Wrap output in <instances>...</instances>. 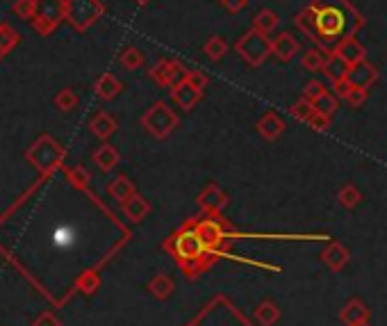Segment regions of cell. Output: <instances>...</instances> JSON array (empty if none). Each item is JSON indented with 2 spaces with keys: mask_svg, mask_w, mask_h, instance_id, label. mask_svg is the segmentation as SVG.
Returning a JSON list of instances; mask_svg holds the SVG:
<instances>
[{
  "mask_svg": "<svg viewBox=\"0 0 387 326\" xmlns=\"http://www.w3.org/2000/svg\"><path fill=\"white\" fill-rule=\"evenodd\" d=\"M25 158H28L30 165L34 169H39L41 174H50V171L62 165L64 158H66V153L50 135H41L39 140L28 149Z\"/></svg>",
  "mask_w": 387,
  "mask_h": 326,
  "instance_id": "obj_1",
  "label": "cell"
},
{
  "mask_svg": "<svg viewBox=\"0 0 387 326\" xmlns=\"http://www.w3.org/2000/svg\"><path fill=\"white\" fill-rule=\"evenodd\" d=\"M66 19V0H34V16L30 19L34 32L48 37Z\"/></svg>",
  "mask_w": 387,
  "mask_h": 326,
  "instance_id": "obj_2",
  "label": "cell"
},
{
  "mask_svg": "<svg viewBox=\"0 0 387 326\" xmlns=\"http://www.w3.org/2000/svg\"><path fill=\"white\" fill-rule=\"evenodd\" d=\"M105 14V5L100 0H66V23L73 30L84 32L93 23H98Z\"/></svg>",
  "mask_w": 387,
  "mask_h": 326,
  "instance_id": "obj_3",
  "label": "cell"
},
{
  "mask_svg": "<svg viewBox=\"0 0 387 326\" xmlns=\"http://www.w3.org/2000/svg\"><path fill=\"white\" fill-rule=\"evenodd\" d=\"M142 126L146 133H151L155 140H167L178 128V114L171 110V105L158 101L153 108H149L142 117Z\"/></svg>",
  "mask_w": 387,
  "mask_h": 326,
  "instance_id": "obj_4",
  "label": "cell"
},
{
  "mask_svg": "<svg viewBox=\"0 0 387 326\" xmlns=\"http://www.w3.org/2000/svg\"><path fill=\"white\" fill-rule=\"evenodd\" d=\"M269 48H271L269 39L264 37V32H257V30L246 32L244 37L237 41V46H235L237 53L242 55L251 66L262 64L264 57L269 55Z\"/></svg>",
  "mask_w": 387,
  "mask_h": 326,
  "instance_id": "obj_5",
  "label": "cell"
},
{
  "mask_svg": "<svg viewBox=\"0 0 387 326\" xmlns=\"http://www.w3.org/2000/svg\"><path fill=\"white\" fill-rule=\"evenodd\" d=\"M185 68L180 66L176 59H158L151 68V78L160 84V87L174 89L178 82L185 80Z\"/></svg>",
  "mask_w": 387,
  "mask_h": 326,
  "instance_id": "obj_6",
  "label": "cell"
},
{
  "mask_svg": "<svg viewBox=\"0 0 387 326\" xmlns=\"http://www.w3.org/2000/svg\"><path fill=\"white\" fill-rule=\"evenodd\" d=\"M89 131L96 135L98 140L105 142L119 131V121L112 114H107V112H96L91 117V121H89Z\"/></svg>",
  "mask_w": 387,
  "mask_h": 326,
  "instance_id": "obj_7",
  "label": "cell"
},
{
  "mask_svg": "<svg viewBox=\"0 0 387 326\" xmlns=\"http://www.w3.org/2000/svg\"><path fill=\"white\" fill-rule=\"evenodd\" d=\"M93 91L98 94V98L112 101V98H116L119 94L123 91V82L119 80L114 73H103L100 78L93 82Z\"/></svg>",
  "mask_w": 387,
  "mask_h": 326,
  "instance_id": "obj_8",
  "label": "cell"
},
{
  "mask_svg": "<svg viewBox=\"0 0 387 326\" xmlns=\"http://www.w3.org/2000/svg\"><path fill=\"white\" fill-rule=\"evenodd\" d=\"M226 203H228V196L223 194L217 185H208V187H205V190L199 194V205H201V208H203L205 212H210V214L219 212Z\"/></svg>",
  "mask_w": 387,
  "mask_h": 326,
  "instance_id": "obj_9",
  "label": "cell"
},
{
  "mask_svg": "<svg viewBox=\"0 0 387 326\" xmlns=\"http://www.w3.org/2000/svg\"><path fill=\"white\" fill-rule=\"evenodd\" d=\"M171 94H174V101H176L183 110H192V108L196 105V103H199V101L203 98V91H199L196 87H192V84H189L187 80L178 82Z\"/></svg>",
  "mask_w": 387,
  "mask_h": 326,
  "instance_id": "obj_10",
  "label": "cell"
},
{
  "mask_svg": "<svg viewBox=\"0 0 387 326\" xmlns=\"http://www.w3.org/2000/svg\"><path fill=\"white\" fill-rule=\"evenodd\" d=\"M123 205V214L130 221H142L146 214L151 212V203L144 199V196H139V194H132V196H128V199L121 203Z\"/></svg>",
  "mask_w": 387,
  "mask_h": 326,
  "instance_id": "obj_11",
  "label": "cell"
},
{
  "mask_svg": "<svg viewBox=\"0 0 387 326\" xmlns=\"http://www.w3.org/2000/svg\"><path fill=\"white\" fill-rule=\"evenodd\" d=\"M340 320L344 324H351V322H360V320H369V308L365 306L363 299H349L347 306L342 308V313H340Z\"/></svg>",
  "mask_w": 387,
  "mask_h": 326,
  "instance_id": "obj_12",
  "label": "cell"
},
{
  "mask_svg": "<svg viewBox=\"0 0 387 326\" xmlns=\"http://www.w3.org/2000/svg\"><path fill=\"white\" fill-rule=\"evenodd\" d=\"M119 160H121V156H119V151L112 147V144H100V147L93 151V162L98 165L100 171H112L116 165Z\"/></svg>",
  "mask_w": 387,
  "mask_h": 326,
  "instance_id": "obj_13",
  "label": "cell"
},
{
  "mask_svg": "<svg viewBox=\"0 0 387 326\" xmlns=\"http://www.w3.org/2000/svg\"><path fill=\"white\" fill-rule=\"evenodd\" d=\"M196 235H199L203 246H217L223 237V230L214 219H208V221H201V224L196 226Z\"/></svg>",
  "mask_w": 387,
  "mask_h": 326,
  "instance_id": "obj_14",
  "label": "cell"
},
{
  "mask_svg": "<svg viewBox=\"0 0 387 326\" xmlns=\"http://www.w3.org/2000/svg\"><path fill=\"white\" fill-rule=\"evenodd\" d=\"M149 292L155 299H169L176 292V283H174V279H169L167 274H155V276L149 281Z\"/></svg>",
  "mask_w": 387,
  "mask_h": 326,
  "instance_id": "obj_15",
  "label": "cell"
},
{
  "mask_svg": "<svg viewBox=\"0 0 387 326\" xmlns=\"http://www.w3.org/2000/svg\"><path fill=\"white\" fill-rule=\"evenodd\" d=\"M137 190H135V183L128 176H119V178H114L112 180V183L107 185V194L112 196V199L114 201H119V203H123L128 196H132Z\"/></svg>",
  "mask_w": 387,
  "mask_h": 326,
  "instance_id": "obj_16",
  "label": "cell"
},
{
  "mask_svg": "<svg viewBox=\"0 0 387 326\" xmlns=\"http://www.w3.org/2000/svg\"><path fill=\"white\" fill-rule=\"evenodd\" d=\"M321 260H324L326 265H328V267H331L333 272H340V269L347 267V262H349V251H347L344 246H340V244H331V246L321 253Z\"/></svg>",
  "mask_w": 387,
  "mask_h": 326,
  "instance_id": "obj_17",
  "label": "cell"
},
{
  "mask_svg": "<svg viewBox=\"0 0 387 326\" xmlns=\"http://www.w3.org/2000/svg\"><path fill=\"white\" fill-rule=\"evenodd\" d=\"M201 239L199 235H196V230L194 233H185V235H180L178 237V253H180V258H196V255L201 253Z\"/></svg>",
  "mask_w": 387,
  "mask_h": 326,
  "instance_id": "obj_18",
  "label": "cell"
},
{
  "mask_svg": "<svg viewBox=\"0 0 387 326\" xmlns=\"http://www.w3.org/2000/svg\"><path fill=\"white\" fill-rule=\"evenodd\" d=\"M21 41V34L10 23H0V59L7 57Z\"/></svg>",
  "mask_w": 387,
  "mask_h": 326,
  "instance_id": "obj_19",
  "label": "cell"
},
{
  "mask_svg": "<svg viewBox=\"0 0 387 326\" xmlns=\"http://www.w3.org/2000/svg\"><path fill=\"white\" fill-rule=\"evenodd\" d=\"M255 320L257 324H262V326H273L278 320H280V308L273 304V302H262V304H257L255 308Z\"/></svg>",
  "mask_w": 387,
  "mask_h": 326,
  "instance_id": "obj_20",
  "label": "cell"
},
{
  "mask_svg": "<svg viewBox=\"0 0 387 326\" xmlns=\"http://www.w3.org/2000/svg\"><path fill=\"white\" fill-rule=\"evenodd\" d=\"M282 128L285 126H282V121L273 112L264 114L260 121H257V131H260V135L264 137V140H276V137H280Z\"/></svg>",
  "mask_w": 387,
  "mask_h": 326,
  "instance_id": "obj_21",
  "label": "cell"
},
{
  "mask_svg": "<svg viewBox=\"0 0 387 326\" xmlns=\"http://www.w3.org/2000/svg\"><path fill=\"white\" fill-rule=\"evenodd\" d=\"M53 103H55V108L59 110V112L68 114V112H73V110L77 108V103H80V98H77L75 89H71V87H64V89H59V91L55 94Z\"/></svg>",
  "mask_w": 387,
  "mask_h": 326,
  "instance_id": "obj_22",
  "label": "cell"
},
{
  "mask_svg": "<svg viewBox=\"0 0 387 326\" xmlns=\"http://www.w3.org/2000/svg\"><path fill=\"white\" fill-rule=\"evenodd\" d=\"M119 62H121L123 68H128V71H137L144 62H146V57L139 48H135V46H128L121 50V55H119Z\"/></svg>",
  "mask_w": 387,
  "mask_h": 326,
  "instance_id": "obj_23",
  "label": "cell"
},
{
  "mask_svg": "<svg viewBox=\"0 0 387 326\" xmlns=\"http://www.w3.org/2000/svg\"><path fill=\"white\" fill-rule=\"evenodd\" d=\"M66 176H68V183H71L73 187H77V190H87V185L91 183V174H89V169L87 167H82V165H75L66 171Z\"/></svg>",
  "mask_w": 387,
  "mask_h": 326,
  "instance_id": "obj_24",
  "label": "cell"
},
{
  "mask_svg": "<svg viewBox=\"0 0 387 326\" xmlns=\"http://www.w3.org/2000/svg\"><path fill=\"white\" fill-rule=\"evenodd\" d=\"M226 53H228V44L221 37H217V34H214V37L208 39V44H205V55H208L210 59L219 62V59L226 55Z\"/></svg>",
  "mask_w": 387,
  "mask_h": 326,
  "instance_id": "obj_25",
  "label": "cell"
},
{
  "mask_svg": "<svg viewBox=\"0 0 387 326\" xmlns=\"http://www.w3.org/2000/svg\"><path fill=\"white\" fill-rule=\"evenodd\" d=\"M77 290H80L82 295H91V292H96V290L100 288V276L96 272H84L80 279H77Z\"/></svg>",
  "mask_w": 387,
  "mask_h": 326,
  "instance_id": "obj_26",
  "label": "cell"
},
{
  "mask_svg": "<svg viewBox=\"0 0 387 326\" xmlns=\"http://www.w3.org/2000/svg\"><path fill=\"white\" fill-rule=\"evenodd\" d=\"M273 50H276V55L280 59H289L296 53V41L291 39L289 34H282V37L276 39V44H273Z\"/></svg>",
  "mask_w": 387,
  "mask_h": 326,
  "instance_id": "obj_27",
  "label": "cell"
},
{
  "mask_svg": "<svg viewBox=\"0 0 387 326\" xmlns=\"http://www.w3.org/2000/svg\"><path fill=\"white\" fill-rule=\"evenodd\" d=\"M276 23H278L276 14L269 12V10H264V12H260V14L255 16V28L253 30H257V32H269V30L276 28Z\"/></svg>",
  "mask_w": 387,
  "mask_h": 326,
  "instance_id": "obj_28",
  "label": "cell"
},
{
  "mask_svg": "<svg viewBox=\"0 0 387 326\" xmlns=\"http://www.w3.org/2000/svg\"><path fill=\"white\" fill-rule=\"evenodd\" d=\"M12 12L16 16H21V19L30 21L32 16H34V0H14Z\"/></svg>",
  "mask_w": 387,
  "mask_h": 326,
  "instance_id": "obj_29",
  "label": "cell"
},
{
  "mask_svg": "<svg viewBox=\"0 0 387 326\" xmlns=\"http://www.w3.org/2000/svg\"><path fill=\"white\" fill-rule=\"evenodd\" d=\"M185 80H187L189 84H192V87L199 89V91H203V89L210 84V78H208V75H205L203 71H187V73H185Z\"/></svg>",
  "mask_w": 387,
  "mask_h": 326,
  "instance_id": "obj_30",
  "label": "cell"
},
{
  "mask_svg": "<svg viewBox=\"0 0 387 326\" xmlns=\"http://www.w3.org/2000/svg\"><path fill=\"white\" fill-rule=\"evenodd\" d=\"M340 201H342V205H347V208H354V205H358V201H360V194L354 190V187H344V190L340 192Z\"/></svg>",
  "mask_w": 387,
  "mask_h": 326,
  "instance_id": "obj_31",
  "label": "cell"
},
{
  "mask_svg": "<svg viewBox=\"0 0 387 326\" xmlns=\"http://www.w3.org/2000/svg\"><path fill=\"white\" fill-rule=\"evenodd\" d=\"M32 326H62V322H59V317L57 315H53L50 311H46V313H41L37 320L32 322Z\"/></svg>",
  "mask_w": 387,
  "mask_h": 326,
  "instance_id": "obj_32",
  "label": "cell"
},
{
  "mask_svg": "<svg viewBox=\"0 0 387 326\" xmlns=\"http://www.w3.org/2000/svg\"><path fill=\"white\" fill-rule=\"evenodd\" d=\"M219 3L226 7L228 12L235 14V12H242L244 10V7L248 5V0H219Z\"/></svg>",
  "mask_w": 387,
  "mask_h": 326,
  "instance_id": "obj_33",
  "label": "cell"
},
{
  "mask_svg": "<svg viewBox=\"0 0 387 326\" xmlns=\"http://www.w3.org/2000/svg\"><path fill=\"white\" fill-rule=\"evenodd\" d=\"M347 326H369V320H360V322H351Z\"/></svg>",
  "mask_w": 387,
  "mask_h": 326,
  "instance_id": "obj_34",
  "label": "cell"
},
{
  "mask_svg": "<svg viewBox=\"0 0 387 326\" xmlns=\"http://www.w3.org/2000/svg\"><path fill=\"white\" fill-rule=\"evenodd\" d=\"M135 3H137V5H149L151 0H135Z\"/></svg>",
  "mask_w": 387,
  "mask_h": 326,
  "instance_id": "obj_35",
  "label": "cell"
}]
</instances>
